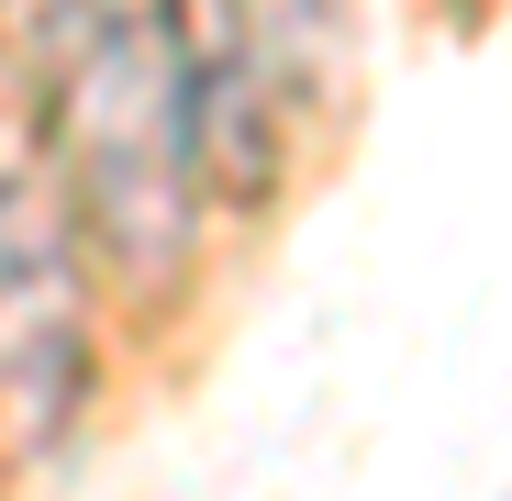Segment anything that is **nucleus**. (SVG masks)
<instances>
[{
  "label": "nucleus",
  "mask_w": 512,
  "mask_h": 501,
  "mask_svg": "<svg viewBox=\"0 0 512 501\" xmlns=\"http://www.w3.org/2000/svg\"><path fill=\"white\" fill-rule=\"evenodd\" d=\"M90 401V268L45 156H0V435L45 457Z\"/></svg>",
  "instance_id": "f03ea898"
},
{
  "label": "nucleus",
  "mask_w": 512,
  "mask_h": 501,
  "mask_svg": "<svg viewBox=\"0 0 512 501\" xmlns=\"http://www.w3.org/2000/svg\"><path fill=\"white\" fill-rule=\"evenodd\" d=\"M0 12H23V0H0Z\"/></svg>",
  "instance_id": "20e7f679"
},
{
  "label": "nucleus",
  "mask_w": 512,
  "mask_h": 501,
  "mask_svg": "<svg viewBox=\"0 0 512 501\" xmlns=\"http://www.w3.org/2000/svg\"><path fill=\"white\" fill-rule=\"evenodd\" d=\"M290 12H312V23H323V12H334V0H290Z\"/></svg>",
  "instance_id": "7ed1b4c3"
},
{
  "label": "nucleus",
  "mask_w": 512,
  "mask_h": 501,
  "mask_svg": "<svg viewBox=\"0 0 512 501\" xmlns=\"http://www.w3.org/2000/svg\"><path fill=\"white\" fill-rule=\"evenodd\" d=\"M45 179L78 245L145 290L190 268L212 223V145L167 0H45Z\"/></svg>",
  "instance_id": "f257e3e1"
}]
</instances>
